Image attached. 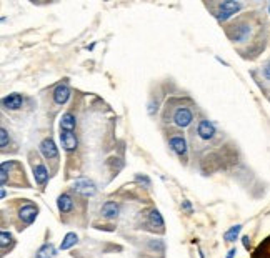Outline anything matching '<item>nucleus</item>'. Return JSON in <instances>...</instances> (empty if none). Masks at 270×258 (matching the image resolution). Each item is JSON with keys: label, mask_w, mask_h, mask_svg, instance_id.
<instances>
[{"label": "nucleus", "mask_w": 270, "mask_h": 258, "mask_svg": "<svg viewBox=\"0 0 270 258\" xmlns=\"http://www.w3.org/2000/svg\"><path fill=\"white\" fill-rule=\"evenodd\" d=\"M269 12H270V3H269Z\"/></svg>", "instance_id": "obj_30"}, {"label": "nucleus", "mask_w": 270, "mask_h": 258, "mask_svg": "<svg viewBox=\"0 0 270 258\" xmlns=\"http://www.w3.org/2000/svg\"><path fill=\"white\" fill-rule=\"evenodd\" d=\"M135 180H137V182H140V183H144L145 187H150V180H148V177H145V175H137Z\"/></svg>", "instance_id": "obj_24"}, {"label": "nucleus", "mask_w": 270, "mask_h": 258, "mask_svg": "<svg viewBox=\"0 0 270 258\" xmlns=\"http://www.w3.org/2000/svg\"><path fill=\"white\" fill-rule=\"evenodd\" d=\"M7 197V192H5V188H2V198H5Z\"/></svg>", "instance_id": "obj_29"}, {"label": "nucleus", "mask_w": 270, "mask_h": 258, "mask_svg": "<svg viewBox=\"0 0 270 258\" xmlns=\"http://www.w3.org/2000/svg\"><path fill=\"white\" fill-rule=\"evenodd\" d=\"M2 103H3V107L9 108V110H19V108L23 105V99L20 94H10L7 97H3Z\"/></svg>", "instance_id": "obj_9"}, {"label": "nucleus", "mask_w": 270, "mask_h": 258, "mask_svg": "<svg viewBox=\"0 0 270 258\" xmlns=\"http://www.w3.org/2000/svg\"><path fill=\"white\" fill-rule=\"evenodd\" d=\"M240 230H242V225H233V227H230V228L227 230V232H225L224 238L227 240V241H235L237 238H239Z\"/></svg>", "instance_id": "obj_19"}, {"label": "nucleus", "mask_w": 270, "mask_h": 258, "mask_svg": "<svg viewBox=\"0 0 270 258\" xmlns=\"http://www.w3.org/2000/svg\"><path fill=\"white\" fill-rule=\"evenodd\" d=\"M262 75L265 77V80H269V82H270V60L265 63L264 68H262Z\"/></svg>", "instance_id": "obj_23"}, {"label": "nucleus", "mask_w": 270, "mask_h": 258, "mask_svg": "<svg viewBox=\"0 0 270 258\" xmlns=\"http://www.w3.org/2000/svg\"><path fill=\"white\" fill-rule=\"evenodd\" d=\"M119 212H120V207L119 203H115V201H105V203L102 205V217L104 218H117L119 217Z\"/></svg>", "instance_id": "obj_11"}, {"label": "nucleus", "mask_w": 270, "mask_h": 258, "mask_svg": "<svg viewBox=\"0 0 270 258\" xmlns=\"http://www.w3.org/2000/svg\"><path fill=\"white\" fill-rule=\"evenodd\" d=\"M40 153H42L43 157H45L47 160H54L59 157V148L57 145H55L54 140L48 137V139H43L42 142H40Z\"/></svg>", "instance_id": "obj_4"}, {"label": "nucleus", "mask_w": 270, "mask_h": 258, "mask_svg": "<svg viewBox=\"0 0 270 258\" xmlns=\"http://www.w3.org/2000/svg\"><path fill=\"white\" fill-rule=\"evenodd\" d=\"M250 34H252L250 23L240 22V23H237V25H233V29L230 30V39L233 42H247Z\"/></svg>", "instance_id": "obj_3"}, {"label": "nucleus", "mask_w": 270, "mask_h": 258, "mask_svg": "<svg viewBox=\"0 0 270 258\" xmlns=\"http://www.w3.org/2000/svg\"><path fill=\"white\" fill-rule=\"evenodd\" d=\"M148 221L157 228H164V218H162V215H160L159 210H152L150 213H148Z\"/></svg>", "instance_id": "obj_18"}, {"label": "nucleus", "mask_w": 270, "mask_h": 258, "mask_svg": "<svg viewBox=\"0 0 270 258\" xmlns=\"http://www.w3.org/2000/svg\"><path fill=\"white\" fill-rule=\"evenodd\" d=\"M150 247L152 248H157V250H159V252H164V243H162V240H157V241H152V243H150Z\"/></svg>", "instance_id": "obj_25"}, {"label": "nucleus", "mask_w": 270, "mask_h": 258, "mask_svg": "<svg viewBox=\"0 0 270 258\" xmlns=\"http://www.w3.org/2000/svg\"><path fill=\"white\" fill-rule=\"evenodd\" d=\"M60 142H62V147L65 148L67 152L75 150L79 145V140H77V137H75V134L68 130H60Z\"/></svg>", "instance_id": "obj_7"}, {"label": "nucleus", "mask_w": 270, "mask_h": 258, "mask_svg": "<svg viewBox=\"0 0 270 258\" xmlns=\"http://www.w3.org/2000/svg\"><path fill=\"white\" fill-rule=\"evenodd\" d=\"M235 253H237V250L235 248H232L230 252H228V255H227V258H233L235 257Z\"/></svg>", "instance_id": "obj_28"}, {"label": "nucleus", "mask_w": 270, "mask_h": 258, "mask_svg": "<svg viewBox=\"0 0 270 258\" xmlns=\"http://www.w3.org/2000/svg\"><path fill=\"white\" fill-rule=\"evenodd\" d=\"M75 125H77V120H75V115L72 114H63L62 119H60V130H68V132H74L75 130Z\"/></svg>", "instance_id": "obj_14"}, {"label": "nucleus", "mask_w": 270, "mask_h": 258, "mask_svg": "<svg viewBox=\"0 0 270 258\" xmlns=\"http://www.w3.org/2000/svg\"><path fill=\"white\" fill-rule=\"evenodd\" d=\"M77 241H79V237L75 235L74 232H68L67 235L63 237L62 243H60V250H68V248H72L74 245H77Z\"/></svg>", "instance_id": "obj_17"}, {"label": "nucleus", "mask_w": 270, "mask_h": 258, "mask_svg": "<svg viewBox=\"0 0 270 258\" xmlns=\"http://www.w3.org/2000/svg\"><path fill=\"white\" fill-rule=\"evenodd\" d=\"M192 120H193V115L187 107H180V108H177L175 110L174 123L177 125V127H182V128L188 127V125L192 123Z\"/></svg>", "instance_id": "obj_5"}, {"label": "nucleus", "mask_w": 270, "mask_h": 258, "mask_svg": "<svg viewBox=\"0 0 270 258\" xmlns=\"http://www.w3.org/2000/svg\"><path fill=\"white\" fill-rule=\"evenodd\" d=\"M197 132H199L200 139L204 140H210L213 135H215V125L212 122H208V120H202V122L199 123V128H197Z\"/></svg>", "instance_id": "obj_10"}, {"label": "nucleus", "mask_w": 270, "mask_h": 258, "mask_svg": "<svg viewBox=\"0 0 270 258\" xmlns=\"http://www.w3.org/2000/svg\"><path fill=\"white\" fill-rule=\"evenodd\" d=\"M12 241H14V237H12L10 232H7V230H3L2 233H0V245H2V250L5 252L7 245H10Z\"/></svg>", "instance_id": "obj_21"}, {"label": "nucleus", "mask_w": 270, "mask_h": 258, "mask_svg": "<svg viewBox=\"0 0 270 258\" xmlns=\"http://www.w3.org/2000/svg\"><path fill=\"white\" fill-rule=\"evenodd\" d=\"M70 99V88H68L65 83H60V85L55 87L54 90V102L57 105H63L67 100Z\"/></svg>", "instance_id": "obj_8"}, {"label": "nucleus", "mask_w": 270, "mask_h": 258, "mask_svg": "<svg viewBox=\"0 0 270 258\" xmlns=\"http://www.w3.org/2000/svg\"><path fill=\"white\" fill-rule=\"evenodd\" d=\"M54 257H57V248L52 243H43L39 248V252L35 253V258H54Z\"/></svg>", "instance_id": "obj_16"}, {"label": "nucleus", "mask_w": 270, "mask_h": 258, "mask_svg": "<svg viewBox=\"0 0 270 258\" xmlns=\"http://www.w3.org/2000/svg\"><path fill=\"white\" fill-rule=\"evenodd\" d=\"M57 207L60 213H68L72 210V207H74V200H72V197L68 193H62L57 198Z\"/></svg>", "instance_id": "obj_13"}, {"label": "nucleus", "mask_w": 270, "mask_h": 258, "mask_svg": "<svg viewBox=\"0 0 270 258\" xmlns=\"http://www.w3.org/2000/svg\"><path fill=\"white\" fill-rule=\"evenodd\" d=\"M15 167V162L14 160H9V162H3L2 163V175H0V179H2V187H5L7 183V173L10 172V168Z\"/></svg>", "instance_id": "obj_20"}, {"label": "nucleus", "mask_w": 270, "mask_h": 258, "mask_svg": "<svg viewBox=\"0 0 270 258\" xmlns=\"http://www.w3.org/2000/svg\"><path fill=\"white\" fill-rule=\"evenodd\" d=\"M0 137H2V140H0V145H2V148H5L7 145H9V134H7L5 128H2V130H0Z\"/></svg>", "instance_id": "obj_22"}, {"label": "nucleus", "mask_w": 270, "mask_h": 258, "mask_svg": "<svg viewBox=\"0 0 270 258\" xmlns=\"http://www.w3.org/2000/svg\"><path fill=\"white\" fill-rule=\"evenodd\" d=\"M37 215H39V208L35 207V205H32V203L23 205V207L19 210L20 220H22L25 225H32V223H34L35 218H37Z\"/></svg>", "instance_id": "obj_6"}, {"label": "nucleus", "mask_w": 270, "mask_h": 258, "mask_svg": "<svg viewBox=\"0 0 270 258\" xmlns=\"http://www.w3.org/2000/svg\"><path fill=\"white\" fill-rule=\"evenodd\" d=\"M242 3L240 2H235V0H227V2H222L219 3V14H215V17L219 20H227L230 19L232 15H235L237 12L242 10Z\"/></svg>", "instance_id": "obj_1"}, {"label": "nucleus", "mask_w": 270, "mask_h": 258, "mask_svg": "<svg viewBox=\"0 0 270 258\" xmlns=\"http://www.w3.org/2000/svg\"><path fill=\"white\" fill-rule=\"evenodd\" d=\"M182 208H184V210H187V212H192V207H190V203H188V201H184Z\"/></svg>", "instance_id": "obj_27"}, {"label": "nucleus", "mask_w": 270, "mask_h": 258, "mask_svg": "<svg viewBox=\"0 0 270 258\" xmlns=\"http://www.w3.org/2000/svg\"><path fill=\"white\" fill-rule=\"evenodd\" d=\"M242 240H244V247L245 248H250V238H249V237H244V238H242Z\"/></svg>", "instance_id": "obj_26"}, {"label": "nucleus", "mask_w": 270, "mask_h": 258, "mask_svg": "<svg viewBox=\"0 0 270 258\" xmlns=\"http://www.w3.org/2000/svg\"><path fill=\"white\" fill-rule=\"evenodd\" d=\"M34 179H35V182H37L39 185H45L47 183L48 172H47L45 165H42V163L35 165V167H34Z\"/></svg>", "instance_id": "obj_15"}, {"label": "nucleus", "mask_w": 270, "mask_h": 258, "mask_svg": "<svg viewBox=\"0 0 270 258\" xmlns=\"http://www.w3.org/2000/svg\"><path fill=\"white\" fill-rule=\"evenodd\" d=\"M168 143H170V148L177 153V155L184 157L185 153H187V142H185L184 137H180V135L172 137L170 142H168Z\"/></svg>", "instance_id": "obj_12"}, {"label": "nucleus", "mask_w": 270, "mask_h": 258, "mask_svg": "<svg viewBox=\"0 0 270 258\" xmlns=\"http://www.w3.org/2000/svg\"><path fill=\"white\" fill-rule=\"evenodd\" d=\"M72 190L82 197H94L97 192V187H95V183L88 179H77L72 183Z\"/></svg>", "instance_id": "obj_2"}]
</instances>
